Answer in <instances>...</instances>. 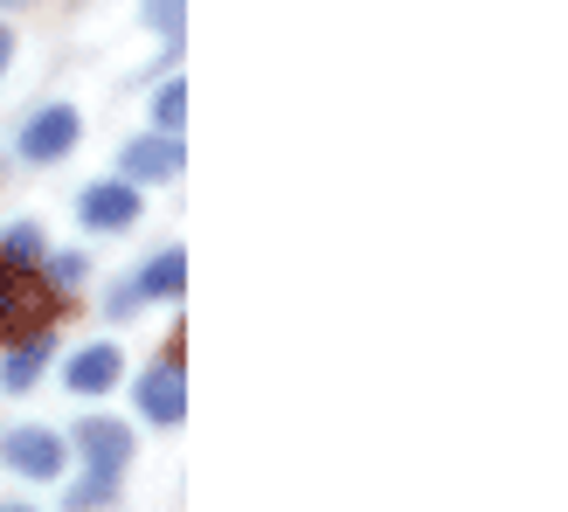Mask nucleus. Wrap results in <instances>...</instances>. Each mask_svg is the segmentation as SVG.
Returning a JSON list of instances; mask_svg holds the SVG:
<instances>
[{
  "instance_id": "nucleus-16",
  "label": "nucleus",
  "mask_w": 568,
  "mask_h": 512,
  "mask_svg": "<svg viewBox=\"0 0 568 512\" xmlns=\"http://www.w3.org/2000/svg\"><path fill=\"white\" fill-rule=\"evenodd\" d=\"M49 270H55V284H77V277H83V256H55Z\"/></svg>"
},
{
  "instance_id": "nucleus-18",
  "label": "nucleus",
  "mask_w": 568,
  "mask_h": 512,
  "mask_svg": "<svg viewBox=\"0 0 568 512\" xmlns=\"http://www.w3.org/2000/svg\"><path fill=\"white\" fill-rule=\"evenodd\" d=\"M0 512H36V505H0Z\"/></svg>"
},
{
  "instance_id": "nucleus-10",
  "label": "nucleus",
  "mask_w": 568,
  "mask_h": 512,
  "mask_svg": "<svg viewBox=\"0 0 568 512\" xmlns=\"http://www.w3.org/2000/svg\"><path fill=\"white\" fill-rule=\"evenodd\" d=\"M132 291H139V298H181V291H187V249H181V243H166L153 264L132 277Z\"/></svg>"
},
{
  "instance_id": "nucleus-19",
  "label": "nucleus",
  "mask_w": 568,
  "mask_h": 512,
  "mask_svg": "<svg viewBox=\"0 0 568 512\" xmlns=\"http://www.w3.org/2000/svg\"><path fill=\"white\" fill-rule=\"evenodd\" d=\"M0 8H21V0H0Z\"/></svg>"
},
{
  "instance_id": "nucleus-13",
  "label": "nucleus",
  "mask_w": 568,
  "mask_h": 512,
  "mask_svg": "<svg viewBox=\"0 0 568 512\" xmlns=\"http://www.w3.org/2000/svg\"><path fill=\"white\" fill-rule=\"evenodd\" d=\"M119 499V478H83V485H70V499H63V512H98V505H111Z\"/></svg>"
},
{
  "instance_id": "nucleus-12",
  "label": "nucleus",
  "mask_w": 568,
  "mask_h": 512,
  "mask_svg": "<svg viewBox=\"0 0 568 512\" xmlns=\"http://www.w3.org/2000/svg\"><path fill=\"white\" fill-rule=\"evenodd\" d=\"M153 125H160V132H181V125H187V83H181V76H166L160 91H153Z\"/></svg>"
},
{
  "instance_id": "nucleus-3",
  "label": "nucleus",
  "mask_w": 568,
  "mask_h": 512,
  "mask_svg": "<svg viewBox=\"0 0 568 512\" xmlns=\"http://www.w3.org/2000/svg\"><path fill=\"white\" fill-rule=\"evenodd\" d=\"M83 139V111L77 104H42L36 119L21 125V139H14V153L28 160V166H55L70 146Z\"/></svg>"
},
{
  "instance_id": "nucleus-17",
  "label": "nucleus",
  "mask_w": 568,
  "mask_h": 512,
  "mask_svg": "<svg viewBox=\"0 0 568 512\" xmlns=\"http://www.w3.org/2000/svg\"><path fill=\"white\" fill-rule=\"evenodd\" d=\"M8 63H14V28L0 21V76H8Z\"/></svg>"
},
{
  "instance_id": "nucleus-5",
  "label": "nucleus",
  "mask_w": 568,
  "mask_h": 512,
  "mask_svg": "<svg viewBox=\"0 0 568 512\" xmlns=\"http://www.w3.org/2000/svg\"><path fill=\"white\" fill-rule=\"evenodd\" d=\"M70 443L83 450V464H91L98 478H125V464H132V430L111 422V416H83Z\"/></svg>"
},
{
  "instance_id": "nucleus-9",
  "label": "nucleus",
  "mask_w": 568,
  "mask_h": 512,
  "mask_svg": "<svg viewBox=\"0 0 568 512\" xmlns=\"http://www.w3.org/2000/svg\"><path fill=\"white\" fill-rule=\"evenodd\" d=\"M8 347H14V354L0 360V388H8V395H28V388L42 381L49 354H55V347H49V326H42V332H21V339H8Z\"/></svg>"
},
{
  "instance_id": "nucleus-7",
  "label": "nucleus",
  "mask_w": 568,
  "mask_h": 512,
  "mask_svg": "<svg viewBox=\"0 0 568 512\" xmlns=\"http://www.w3.org/2000/svg\"><path fill=\"white\" fill-rule=\"evenodd\" d=\"M181 166H187L181 132H146V139H132V146L119 153V174L125 181H174Z\"/></svg>"
},
{
  "instance_id": "nucleus-1",
  "label": "nucleus",
  "mask_w": 568,
  "mask_h": 512,
  "mask_svg": "<svg viewBox=\"0 0 568 512\" xmlns=\"http://www.w3.org/2000/svg\"><path fill=\"white\" fill-rule=\"evenodd\" d=\"M63 319V298L55 284L36 277L28 264H0V339H21V332H42Z\"/></svg>"
},
{
  "instance_id": "nucleus-11",
  "label": "nucleus",
  "mask_w": 568,
  "mask_h": 512,
  "mask_svg": "<svg viewBox=\"0 0 568 512\" xmlns=\"http://www.w3.org/2000/svg\"><path fill=\"white\" fill-rule=\"evenodd\" d=\"M42 256H49V243L36 222H8L0 229V264H42Z\"/></svg>"
},
{
  "instance_id": "nucleus-4",
  "label": "nucleus",
  "mask_w": 568,
  "mask_h": 512,
  "mask_svg": "<svg viewBox=\"0 0 568 512\" xmlns=\"http://www.w3.org/2000/svg\"><path fill=\"white\" fill-rule=\"evenodd\" d=\"M77 222H83V229H91V236H119V229H132V222H139V181H91V187H83L77 194Z\"/></svg>"
},
{
  "instance_id": "nucleus-8",
  "label": "nucleus",
  "mask_w": 568,
  "mask_h": 512,
  "mask_svg": "<svg viewBox=\"0 0 568 512\" xmlns=\"http://www.w3.org/2000/svg\"><path fill=\"white\" fill-rule=\"evenodd\" d=\"M125 381V354L111 347V339H98V347H77L70 367H63V388L70 395H111Z\"/></svg>"
},
{
  "instance_id": "nucleus-6",
  "label": "nucleus",
  "mask_w": 568,
  "mask_h": 512,
  "mask_svg": "<svg viewBox=\"0 0 568 512\" xmlns=\"http://www.w3.org/2000/svg\"><path fill=\"white\" fill-rule=\"evenodd\" d=\"M139 416H146V422H166V430H174V422L187 416V375H181V354H166L160 367H146V375H139Z\"/></svg>"
},
{
  "instance_id": "nucleus-14",
  "label": "nucleus",
  "mask_w": 568,
  "mask_h": 512,
  "mask_svg": "<svg viewBox=\"0 0 568 512\" xmlns=\"http://www.w3.org/2000/svg\"><path fill=\"white\" fill-rule=\"evenodd\" d=\"M146 28L166 42H181V28H187V0H146Z\"/></svg>"
},
{
  "instance_id": "nucleus-2",
  "label": "nucleus",
  "mask_w": 568,
  "mask_h": 512,
  "mask_svg": "<svg viewBox=\"0 0 568 512\" xmlns=\"http://www.w3.org/2000/svg\"><path fill=\"white\" fill-rule=\"evenodd\" d=\"M0 464L21 471V478H42V485H49V478L70 471V437L42 430V422H21V430L0 437Z\"/></svg>"
},
{
  "instance_id": "nucleus-15",
  "label": "nucleus",
  "mask_w": 568,
  "mask_h": 512,
  "mask_svg": "<svg viewBox=\"0 0 568 512\" xmlns=\"http://www.w3.org/2000/svg\"><path fill=\"white\" fill-rule=\"evenodd\" d=\"M139 305H146V298H139V291H132V284H119V291H111V298H104V311H111V319H132V311H139Z\"/></svg>"
}]
</instances>
